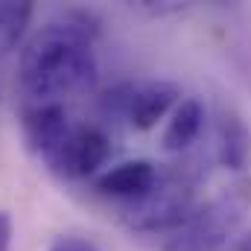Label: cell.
Here are the masks:
<instances>
[{"label": "cell", "mask_w": 251, "mask_h": 251, "mask_svg": "<svg viewBox=\"0 0 251 251\" xmlns=\"http://www.w3.org/2000/svg\"><path fill=\"white\" fill-rule=\"evenodd\" d=\"M21 91L26 102H62L97 82V50L85 18H62L41 26L21 50Z\"/></svg>", "instance_id": "1"}, {"label": "cell", "mask_w": 251, "mask_h": 251, "mask_svg": "<svg viewBox=\"0 0 251 251\" xmlns=\"http://www.w3.org/2000/svg\"><path fill=\"white\" fill-rule=\"evenodd\" d=\"M199 178H201V170L196 167V161L161 167L158 184L143 199L120 207L123 222L137 234H173L196 210Z\"/></svg>", "instance_id": "2"}, {"label": "cell", "mask_w": 251, "mask_h": 251, "mask_svg": "<svg viewBox=\"0 0 251 251\" xmlns=\"http://www.w3.org/2000/svg\"><path fill=\"white\" fill-rule=\"evenodd\" d=\"M243 213H246V193L225 190L216 199L199 204L173 234H167L164 251H216L237 231Z\"/></svg>", "instance_id": "3"}, {"label": "cell", "mask_w": 251, "mask_h": 251, "mask_svg": "<svg viewBox=\"0 0 251 251\" xmlns=\"http://www.w3.org/2000/svg\"><path fill=\"white\" fill-rule=\"evenodd\" d=\"M181 102V88L176 82H161V79H149V82H117L108 91H102L100 97V111L111 120V117H123L128 126L146 131L158 123L170 108H176Z\"/></svg>", "instance_id": "4"}, {"label": "cell", "mask_w": 251, "mask_h": 251, "mask_svg": "<svg viewBox=\"0 0 251 251\" xmlns=\"http://www.w3.org/2000/svg\"><path fill=\"white\" fill-rule=\"evenodd\" d=\"M111 158V137L94 123H73L62 146L44 161L62 178H88Z\"/></svg>", "instance_id": "5"}, {"label": "cell", "mask_w": 251, "mask_h": 251, "mask_svg": "<svg viewBox=\"0 0 251 251\" xmlns=\"http://www.w3.org/2000/svg\"><path fill=\"white\" fill-rule=\"evenodd\" d=\"M21 126L29 149L44 161L62 146L67 131L73 128L70 114L62 102H26L21 111Z\"/></svg>", "instance_id": "6"}, {"label": "cell", "mask_w": 251, "mask_h": 251, "mask_svg": "<svg viewBox=\"0 0 251 251\" xmlns=\"http://www.w3.org/2000/svg\"><path fill=\"white\" fill-rule=\"evenodd\" d=\"M161 178V167H155L152 161H123L117 167H111L108 173H102L97 178V193L100 196H108V199H117L120 207L123 204H131L137 199H143L149 190L158 184Z\"/></svg>", "instance_id": "7"}, {"label": "cell", "mask_w": 251, "mask_h": 251, "mask_svg": "<svg viewBox=\"0 0 251 251\" xmlns=\"http://www.w3.org/2000/svg\"><path fill=\"white\" fill-rule=\"evenodd\" d=\"M216 152L219 164L228 170H243L251 152V131L237 111H222L216 131Z\"/></svg>", "instance_id": "8"}, {"label": "cell", "mask_w": 251, "mask_h": 251, "mask_svg": "<svg viewBox=\"0 0 251 251\" xmlns=\"http://www.w3.org/2000/svg\"><path fill=\"white\" fill-rule=\"evenodd\" d=\"M201 126H204V108H201V102L193 100V97L181 100L173 108V117H170V123L164 128V137H161L164 149L167 152H187L190 146L196 143Z\"/></svg>", "instance_id": "9"}, {"label": "cell", "mask_w": 251, "mask_h": 251, "mask_svg": "<svg viewBox=\"0 0 251 251\" xmlns=\"http://www.w3.org/2000/svg\"><path fill=\"white\" fill-rule=\"evenodd\" d=\"M29 18H32V3H15V0L0 3V56L18 47V41L29 26Z\"/></svg>", "instance_id": "10"}, {"label": "cell", "mask_w": 251, "mask_h": 251, "mask_svg": "<svg viewBox=\"0 0 251 251\" xmlns=\"http://www.w3.org/2000/svg\"><path fill=\"white\" fill-rule=\"evenodd\" d=\"M50 251H102L100 246H94L91 240H82V237H59Z\"/></svg>", "instance_id": "11"}, {"label": "cell", "mask_w": 251, "mask_h": 251, "mask_svg": "<svg viewBox=\"0 0 251 251\" xmlns=\"http://www.w3.org/2000/svg\"><path fill=\"white\" fill-rule=\"evenodd\" d=\"M12 246V219L6 210H0V251H9Z\"/></svg>", "instance_id": "12"}, {"label": "cell", "mask_w": 251, "mask_h": 251, "mask_svg": "<svg viewBox=\"0 0 251 251\" xmlns=\"http://www.w3.org/2000/svg\"><path fill=\"white\" fill-rule=\"evenodd\" d=\"M237 251H251V234L249 237H243V243L237 246Z\"/></svg>", "instance_id": "13"}]
</instances>
